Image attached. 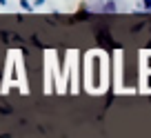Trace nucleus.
Here are the masks:
<instances>
[{
  "mask_svg": "<svg viewBox=\"0 0 151 138\" xmlns=\"http://www.w3.org/2000/svg\"><path fill=\"white\" fill-rule=\"evenodd\" d=\"M100 9H102V11H116V9H118V5H116L113 0H107V2H102Z\"/></svg>",
  "mask_w": 151,
  "mask_h": 138,
  "instance_id": "nucleus-1",
  "label": "nucleus"
},
{
  "mask_svg": "<svg viewBox=\"0 0 151 138\" xmlns=\"http://www.w3.org/2000/svg\"><path fill=\"white\" fill-rule=\"evenodd\" d=\"M20 9H24V11H33V2H31V0H20Z\"/></svg>",
  "mask_w": 151,
  "mask_h": 138,
  "instance_id": "nucleus-2",
  "label": "nucleus"
},
{
  "mask_svg": "<svg viewBox=\"0 0 151 138\" xmlns=\"http://www.w3.org/2000/svg\"><path fill=\"white\" fill-rule=\"evenodd\" d=\"M45 0H33V9H38V7H42Z\"/></svg>",
  "mask_w": 151,
  "mask_h": 138,
  "instance_id": "nucleus-3",
  "label": "nucleus"
},
{
  "mask_svg": "<svg viewBox=\"0 0 151 138\" xmlns=\"http://www.w3.org/2000/svg\"><path fill=\"white\" fill-rule=\"evenodd\" d=\"M0 7H7V0H0Z\"/></svg>",
  "mask_w": 151,
  "mask_h": 138,
  "instance_id": "nucleus-4",
  "label": "nucleus"
}]
</instances>
